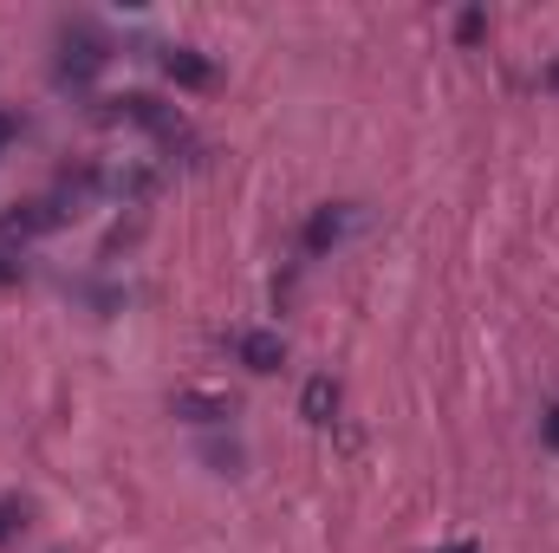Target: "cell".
<instances>
[{
    "instance_id": "1",
    "label": "cell",
    "mask_w": 559,
    "mask_h": 553,
    "mask_svg": "<svg viewBox=\"0 0 559 553\" xmlns=\"http://www.w3.org/2000/svg\"><path fill=\"white\" fill-rule=\"evenodd\" d=\"M105 118H118V125H138V131H150V138H182V118L163 105V98H150V92H124V98H111V111Z\"/></svg>"
},
{
    "instance_id": "2",
    "label": "cell",
    "mask_w": 559,
    "mask_h": 553,
    "mask_svg": "<svg viewBox=\"0 0 559 553\" xmlns=\"http://www.w3.org/2000/svg\"><path fill=\"white\" fill-rule=\"evenodd\" d=\"M156 66L169 72V85H182V92H209L215 85V66L195 52V46H163L156 52Z\"/></svg>"
},
{
    "instance_id": "3",
    "label": "cell",
    "mask_w": 559,
    "mask_h": 553,
    "mask_svg": "<svg viewBox=\"0 0 559 553\" xmlns=\"http://www.w3.org/2000/svg\"><path fill=\"white\" fill-rule=\"evenodd\" d=\"M345 228H352V209L325 202V209H312V215H306V235H299V248L319 261V255H332V248L345 242Z\"/></svg>"
},
{
    "instance_id": "4",
    "label": "cell",
    "mask_w": 559,
    "mask_h": 553,
    "mask_svg": "<svg viewBox=\"0 0 559 553\" xmlns=\"http://www.w3.org/2000/svg\"><path fill=\"white\" fill-rule=\"evenodd\" d=\"M235 358H241L248 372H280V365H286V339L248 326V332H235Z\"/></svg>"
},
{
    "instance_id": "5",
    "label": "cell",
    "mask_w": 559,
    "mask_h": 553,
    "mask_svg": "<svg viewBox=\"0 0 559 553\" xmlns=\"http://www.w3.org/2000/svg\"><path fill=\"white\" fill-rule=\"evenodd\" d=\"M105 59H111V52H105L98 39H79V46L66 39V59H59V79H79V85H85V79H92V72L105 66Z\"/></svg>"
},
{
    "instance_id": "6",
    "label": "cell",
    "mask_w": 559,
    "mask_h": 553,
    "mask_svg": "<svg viewBox=\"0 0 559 553\" xmlns=\"http://www.w3.org/2000/svg\"><path fill=\"white\" fill-rule=\"evenodd\" d=\"M176 411L189 416V423H228V416H235V398H215V391H182V398H176Z\"/></svg>"
},
{
    "instance_id": "7",
    "label": "cell",
    "mask_w": 559,
    "mask_h": 553,
    "mask_svg": "<svg viewBox=\"0 0 559 553\" xmlns=\"http://www.w3.org/2000/svg\"><path fill=\"white\" fill-rule=\"evenodd\" d=\"M299 411H306V423H332V411H338V385H332V378H312V385L299 391Z\"/></svg>"
},
{
    "instance_id": "8",
    "label": "cell",
    "mask_w": 559,
    "mask_h": 553,
    "mask_svg": "<svg viewBox=\"0 0 559 553\" xmlns=\"http://www.w3.org/2000/svg\"><path fill=\"white\" fill-rule=\"evenodd\" d=\"M20 528H26V508H20V502H0V548H7Z\"/></svg>"
},
{
    "instance_id": "9",
    "label": "cell",
    "mask_w": 559,
    "mask_h": 553,
    "mask_svg": "<svg viewBox=\"0 0 559 553\" xmlns=\"http://www.w3.org/2000/svg\"><path fill=\"white\" fill-rule=\"evenodd\" d=\"M481 26H488V13H481V7H468V13L455 20V39L468 46V39H481Z\"/></svg>"
},
{
    "instance_id": "10",
    "label": "cell",
    "mask_w": 559,
    "mask_h": 553,
    "mask_svg": "<svg viewBox=\"0 0 559 553\" xmlns=\"http://www.w3.org/2000/svg\"><path fill=\"white\" fill-rule=\"evenodd\" d=\"M13 138H20V118H13V111H0V150H7Z\"/></svg>"
},
{
    "instance_id": "11",
    "label": "cell",
    "mask_w": 559,
    "mask_h": 553,
    "mask_svg": "<svg viewBox=\"0 0 559 553\" xmlns=\"http://www.w3.org/2000/svg\"><path fill=\"white\" fill-rule=\"evenodd\" d=\"M540 436H547V449H559V404L547 411V423H540Z\"/></svg>"
},
{
    "instance_id": "12",
    "label": "cell",
    "mask_w": 559,
    "mask_h": 553,
    "mask_svg": "<svg viewBox=\"0 0 559 553\" xmlns=\"http://www.w3.org/2000/svg\"><path fill=\"white\" fill-rule=\"evenodd\" d=\"M13 280H20V261H13V255L0 248V286H13Z\"/></svg>"
},
{
    "instance_id": "13",
    "label": "cell",
    "mask_w": 559,
    "mask_h": 553,
    "mask_svg": "<svg viewBox=\"0 0 559 553\" xmlns=\"http://www.w3.org/2000/svg\"><path fill=\"white\" fill-rule=\"evenodd\" d=\"M442 553H475V541H455V548H442Z\"/></svg>"
}]
</instances>
